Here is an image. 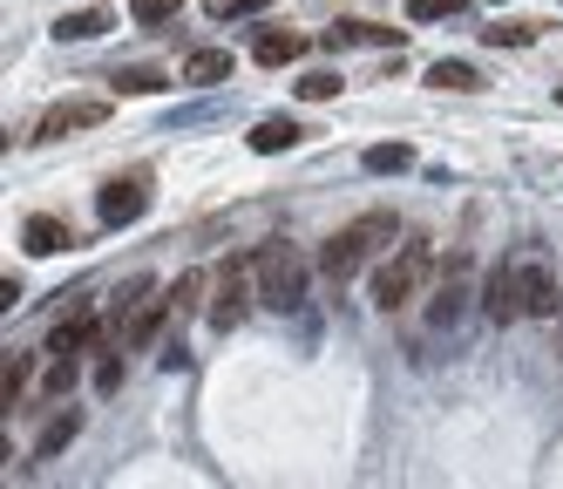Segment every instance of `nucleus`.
Here are the masks:
<instances>
[{"label": "nucleus", "instance_id": "1", "mask_svg": "<svg viewBox=\"0 0 563 489\" xmlns=\"http://www.w3.org/2000/svg\"><path fill=\"white\" fill-rule=\"evenodd\" d=\"M400 238V225H394V211H367V218H353V225H340L327 244H319V272H327L333 285H346L360 265H367L374 252H387V244Z\"/></svg>", "mask_w": 563, "mask_h": 489}, {"label": "nucleus", "instance_id": "2", "mask_svg": "<svg viewBox=\"0 0 563 489\" xmlns=\"http://www.w3.org/2000/svg\"><path fill=\"white\" fill-rule=\"evenodd\" d=\"M252 272H258V300H265L272 313H292V306L306 300V279H312V265L292 252V244H258V252H252Z\"/></svg>", "mask_w": 563, "mask_h": 489}, {"label": "nucleus", "instance_id": "3", "mask_svg": "<svg viewBox=\"0 0 563 489\" xmlns=\"http://www.w3.org/2000/svg\"><path fill=\"white\" fill-rule=\"evenodd\" d=\"M428 272H434V244H428V238H408V244H400V252L374 272V306H380V313H400V306L421 293Z\"/></svg>", "mask_w": 563, "mask_h": 489}, {"label": "nucleus", "instance_id": "4", "mask_svg": "<svg viewBox=\"0 0 563 489\" xmlns=\"http://www.w3.org/2000/svg\"><path fill=\"white\" fill-rule=\"evenodd\" d=\"M252 300H258V272H252V259H245V265H224V272H218V300H211V326H218V334H231V326L245 319Z\"/></svg>", "mask_w": 563, "mask_h": 489}, {"label": "nucleus", "instance_id": "5", "mask_svg": "<svg viewBox=\"0 0 563 489\" xmlns=\"http://www.w3.org/2000/svg\"><path fill=\"white\" fill-rule=\"evenodd\" d=\"M143 211H150V184H143V177H109L102 197H96V218H102L109 231H115V225H136Z\"/></svg>", "mask_w": 563, "mask_h": 489}, {"label": "nucleus", "instance_id": "6", "mask_svg": "<svg viewBox=\"0 0 563 489\" xmlns=\"http://www.w3.org/2000/svg\"><path fill=\"white\" fill-rule=\"evenodd\" d=\"M516 279H522V313L530 319H556L563 313V285L543 259H516Z\"/></svg>", "mask_w": 563, "mask_h": 489}, {"label": "nucleus", "instance_id": "7", "mask_svg": "<svg viewBox=\"0 0 563 489\" xmlns=\"http://www.w3.org/2000/svg\"><path fill=\"white\" fill-rule=\"evenodd\" d=\"M177 313V300L164 293V300H156V285H150V293L130 306V319H123V354H136V347H150L156 334H164V319Z\"/></svg>", "mask_w": 563, "mask_h": 489}, {"label": "nucleus", "instance_id": "8", "mask_svg": "<svg viewBox=\"0 0 563 489\" xmlns=\"http://www.w3.org/2000/svg\"><path fill=\"white\" fill-rule=\"evenodd\" d=\"M482 313H489L496 326H509V319H522V279H516V259L489 272V285H482Z\"/></svg>", "mask_w": 563, "mask_h": 489}, {"label": "nucleus", "instance_id": "9", "mask_svg": "<svg viewBox=\"0 0 563 489\" xmlns=\"http://www.w3.org/2000/svg\"><path fill=\"white\" fill-rule=\"evenodd\" d=\"M102 116H109V102H55L42 116V130H34V143H62L68 130H96Z\"/></svg>", "mask_w": 563, "mask_h": 489}, {"label": "nucleus", "instance_id": "10", "mask_svg": "<svg viewBox=\"0 0 563 489\" xmlns=\"http://www.w3.org/2000/svg\"><path fill=\"white\" fill-rule=\"evenodd\" d=\"M21 244H27L34 259H55V252H68V244H75V231H68L62 218H48V211H34V218L21 225Z\"/></svg>", "mask_w": 563, "mask_h": 489}, {"label": "nucleus", "instance_id": "11", "mask_svg": "<svg viewBox=\"0 0 563 489\" xmlns=\"http://www.w3.org/2000/svg\"><path fill=\"white\" fill-rule=\"evenodd\" d=\"M306 55V34H292V28H265L258 41H252V62H265V68H286V62H299Z\"/></svg>", "mask_w": 563, "mask_h": 489}, {"label": "nucleus", "instance_id": "12", "mask_svg": "<svg viewBox=\"0 0 563 489\" xmlns=\"http://www.w3.org/2000/svg\"><path fill=\"white\" fill-rule=\"evenodd\" d=\"M89 340H96V313H89V306H75V313H68V319L55 326V340H48V354H62V360H75V354H82Z\"/></svg>", "mask_w": 563, "mask_h": 489}, {"label": "nucleus", "instance_id": "13", "mask_svg": "<svg viewBox=\"0 0 563 489\" xmlns=\"http://www.w3.org/2000/svg\"><path fill=\"white\" fill-rule=\"evenodd\" d=\"M319 41H327L333 55H340V48H353V41H374V48H400V34H394V28H367V21H340V28H327Z\"/></svg>", "mask_w": 563, "mask_h": 489}, {"label": "nucleus", "instance_id": "14", "mask_svg": "<svg viewBox=\"0 0 563 489\" xmlns=\"http://www.w3.org/2000/svg\"><path fill=\"white\" fill-rule=\"evenodd\" d=\"M292 143H306V130H299L292 116H265L258 130H252V150L258 156H278V150H292Z\"/></svg>", "mask_w": 563, "mask_h": 489}, {"label": "nucleus", "instance_id": "15", "mask_svg": "<svg viewBox=\"0 0 563 489\" xmlns=\"http://www.w3.org/2000/svg\"><path fill=\"white\" fill-rule=\"evenodd\" d=\"M231 48H197L190 62H184V82H197V89H211V82H231Z\"/></svg>", "mask_w": 563, "mask_h": 489}, {"label": "nucleus", "instance_id": "16", "mask_svg": "<svg viewBox=\"0 0 563 489\" xmlns=\"http://www.w3.org/2000/svg\"><path fill=\"white\" fill-rule=\"evenodd\" d=\"M428 89H455V96H475V89H482V75H475L468 62H434V68H428Z\"/></svg>", "mask_w": 563, "mask_h": 489}, {"label": "nucleus", "instance_id": "17", "mask_svg": "<svg viewBox=\"0 0 563 489\" xmlns=\"http://www.w3.org/2000/svg\"><path fill=\"white\" fill-rule=\"evenodd\" d=\"M462 300H468V279H462V272H449V285L434 293L428 319H434V326H455V319H462Z\"/></svg>", "mask_w": 563, "mask_h": 489}, {"label": "nucleus", "instance_id": "18", "mask_svg": "<svg viewBox=\"0 0 563 489\" xmlns=\"http://www.w3.org/2000/svg\"><path fill=\"white\" fill-rule=\"evenodd\" d=\"M102 28H109V14L102 8H82V14H62L55 21V41H96Z\"/></svg>", "mask_w": 563, "mask_h": 489}, {"label": "nucleus", "instance_id": "19", "mask_svg": "<svg viewBox=\"0 0 563 489\" xmlns=\"http://www.w3.org/2000/svg\"><path fill=\"white\" fill-rule=\"evenodd\" d=\"M75 435H82V415H55V422L42 428V442H34V456H62Z\"/></svg>", "mask_w": 563, "mask_h": 489}, {"label": "nucleus", "instance_id": "20", "mask_svg": "<svg viewBox=\"0 0 563 489\" xmlns=\"http://www.w3.org/2000/svg\"><path fill=\"white\" fill-rule=\"evenodd\" d=\"M184 14V0H130V21L136 28H164V21H177Z\"/></svg>", "mask_w": 563, "mask_h": 489}, {"label": "nucleus", "instance_id": "21", "mask_svg": "<svg viewBox=\"0 0 563 489\" xmlns=\"http://www.w3.org/2000/svg\"><path fill=\"white\" fill-rule=\"evenodd\" d=\"M367 171H380V177H387V171H415V150H408V143H374V150H367Z\"/></svg>", "mask_w": 563, "mask_h": 489}, {"label": "nucleus", "instance_id": "22", "mask_svg": "<svg viewBox=\"0 0 563 489\" xmlns=\"http://www.w3.org/2000/svg\"><path fill=\"white\" fill-rule=\"evenodd\" d=\"M115 89H123V96H156V89H170V82L156 68H115Z\"/></svg>", "mask_w": 563, "mask_h": 489}, {"label": "nucleus", "instance_id": "23", "mask_svg": "<svg viewBox=\"0 0 563 489\" xmlns=\"http://www.w3.org/2000/svg\"><path fill=\"white\" fill-rule=\"evenodd\" d=\"M299 96H306V102H333V96H340V75H333V68H306V75H299Z\"/></svg>", "mask_w": 563, "mask_h": 489}, {"label": "nucleus", "instance_id": "24", "mask_svg": "<svg viewBox=\"0 0 563 489\" xmlns=\"http://www.w3.org/2000/svg\"><path fill=\"white\" fill-rule=\"evenodd\" d=\"M272 0H205V14L211 21H245V14H265Z\"/></svg>", "mask_w": 563, "mask_h": 489}, {"label": "nucleus", "instance_id": "25", "mask_svg": "<svg viewBox=\"0 0 563 489\" xmlns=\"http://www.w3.org/2000/svg\"><path fill=\"white\" fill-rule=\"evenodd\" d=\"M489 41H496V48H530L537 21H503V28H489Z\"/></svg>", "mask_w": 563, "mask_h": 489}, {"label": "nucleus", "instance_id": "26", "mask_svg": "<svg viewBox=\"0 0 563 489\" xmlns=\"http://www.w3.org/2000/svg\"><path fill=\"white\" fill-rule=\"evenodd\" d=\"M21 388H27V354H8V374H0V401H21Z\"/></svg>", "mask_w": 563, "mask_h": 489}, {"label": "nucleus", "instance_id": "27", "mask_svg": "<svg viewBox=\"0 0 563 489\" xmlns=\"http://www.w3.org/2000/svg\"><path fill=\"white\" fill-rule=\"evenodd\" d=\"M462 0H408V21H449Z\"/></svg>", "mask_w": 563, "mask_h": 489}, {"label": "nucleus", "instance_id": "28", "mask_svg": "<svg viewBox=\"0 0 563 489\" xmlns=\"http://www.w3.org/2000/svg\"><path fill=\"white\" fill-rule=\"evenodd\" d=\"M197 293H205V272H184V279L170 285V300H177V313H190V306H197Z\"/></svg>", "mask_w": 563, "mask_h": 489}, {"label": "nucleus", "instance_id": "29", "mask_svg": "<svg viewBox=\"0 0 563 489\" xmlns=\"http://www.w3.org/2000/svg\"><path fill=\"white\" fill-rule=\"evenodd\" d=\"M96 388H102V394L123 388V360H102V367H96Z\"/></svg>", "mask_w": 563, "mask_h": 489}, {"label": "nucleus", "instance_id": "30", "mask_svg": "<svg viewBox=\"0 0 563 489\" xmlns=\"http://www.w3.org/2000/svg\"><path fill=\"white\" fill-rule=\"evenodd\" d=\"M556 102H563V89H556Z\"/></svg>", "mask_w": 563, "mask_h": 489}]
</instances>
